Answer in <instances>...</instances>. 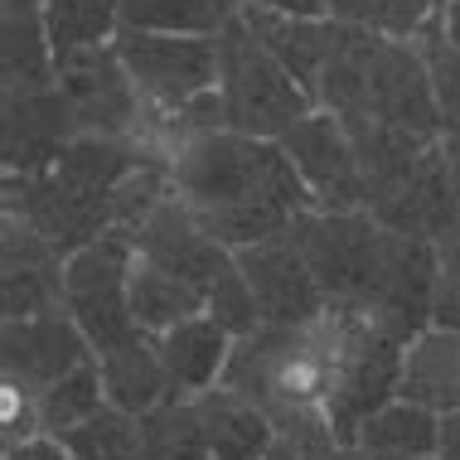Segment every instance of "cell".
<instances>
[{"instance_id": "6da1fadb", "label": "cell", "mask_w": 460, "mask_h": 460, "mask_svg": "<svg viewBox=\"0 0 460 460\" xmlns=\"http://www.w3.org/2000/svg\"><path fill=\"white\" fill-rule=\"evenodd\" d=\"M170 175H175V194L228 252L291 233L296 214L315 208L281 141L243 136L233 127L190 136L170 155Z\"/></svg>"}, {"instance_id": "7a4b0ae2", "label": "cell", "mask_w": 460, "mask_h": 460, "mask_svg": "<svg viewBox=\"0 0 460 460\" xmlns=\"http://www.w3.org/2000/svg\"><path fill=\"white\" fill-rule=\"evenodd\" d=\"M334 368V315L315 325H257L233 340L223 388L243 393L277 421L281 437L315 427L325 417Z\"/></svg>"}, {"instance_id": "3957f363", "label": "cell", "mask_w": 460, "mask_h": 460, "mask_svg": "<svg viewBox=\"0 0 460 460\" xmlns=\"http://www.w3.org/2000/svg\"><path fill=\"white\" fill-rule=\"evenodd\" d=\"M218 102L223 127L262 136V141H281L305 111H315L310 88L296 83V73L247 30L238 5L218 30Z\"/></svg>"}, {"instance_id": "277c9868", "label": "cell", "mask_w": 460, "mask_h": 460, "mask_svg": "<svg viewBox=\"0 0 460 460\" xmlns=\"http://www.w3.org/2000/svg\"><path fill=\"white\" fill-rule=\"evenodd\" d=\"M330 315H334V368H330L325 417L334 437L354 446V431L402 388L407 344L393 340L388 330H378L373 320L354 315V310H330Z\"/></svg>"}, {"instance_id": "5b68a950", "label": "cell", "mask_w": 460, "mask_h": 460, "mask_svg": "<svg viewBox=\"0 0 460 460\" xmlns=\"http://www.w3.org/2000/svg\"><path fill=\"white\" fill-rule=\"evenodd\" d=\"M291 238L325 286L330 310H364L388 247V228L368 208H305L291 223Z\"/></svg>"}, {"instance_id": "8992f818", "label": "cell", "mask_w": 460, "mask_h": 460, "mask_svg": "<svg viewBox=\"0 0 460 460\" xmlns=\"http://www.w3.org/2000/svg\"><path fill=\"white\" fill-rule=\"evenodd\" d=\"M131 262L136 247L127 233H107L64 262V305L88 334L93 354H107L146 334L131 315Z\"/></svg>"}, {"instance_id": "52a82bcc", "label": "cell", "mask_w": 460, "mask_h": 460, "mask_svg": "<svg viewBox=\"0 0 460 460\" xmlns=\"http://www.w3.org/2000/svg\"><path fill=\"white\" fill-rule=\"evenodd\" d=\"M5 214L24 218L58 257H73L107 233H117V194L68 180L64 170L5 175Z\"/></svg>"}, {"instance_id": "ba28073f", "label": "cell", "mask_w": 460, "mask_h": 460, "mask_svg": "<svg viewBox=\"0 0 460 460\" xmlns=\"http://www.w3.org/2000/svg\"><path fill=\"white\" fill-rule=\"evenodd\" d=\"M58 93L68 97L78 131H107V136H141L146 131L141 88H136L117 40L58 54Z\"/></svg>"}, {"instance_id": "9c48e42d", "label": "cell", "mask_w": 460, "mask_h": 460, "mask_svg": "<svg viewBox=\"0 0 460 460\" xmlns=\"http://www.w3.org/2000/svg\"><path fill=\"white\" fill-rule=\"evenodd\" d=\"M437 271H441V247L427 238H407V233L388 228V247H383V267L373 281L364 310L354 315L373 320L388 330L393 340L412 344L421 330H431V305H437Z\"/></svg>"}, {"instance_id": "30bf717a", "label": "cell", "mask_w": 460, "mask_h": 460, "mask_svg": "<svg viewBox=\"0 0 460 460\" xmlns=\"http://www.w3.org/2000/svg\"><path fill=\"white\" fill-rule=\"evenodd\" d=\"M281 151L301 170L315 208H368V184L358 151L334 111L315 107L281 136Z\"/></svg>"}, {"instance_id": "8fae6325", "label": "cell", "mask_w": 460, "mask_h": 460, "mask_svg": "<svg viewBox=\"0 0 460 460\" xmlns=\"http://www.w3.org/2000/svg\"><path fill=\"white\" fill-rule=\"evenodd\" d=\"M238 267L257 296V315L262 325H315L330 315V296L315 281L305 252L296 247L291 233H277L267 243L238 247Z\"/></svg>"}, {"instance_id": "7c38bea8", "label": "cell", "mask_w": 460, "mask_h": 460, "mask_svg": "<svg viewBox=\"0 0 460 460\" xmlns=\"http://www.w3.org/2000/svg\"><path fill=\"white\" fill-rule=\"evenodd\" d=\"M368 111L393 127H407L427 141H441V107L431 88V68L421 54V40L373 34L368 49Z\"/></svg>"}, {"instance_id": "4fadbf2b", "label": "cell", "mask_w": 460, "mask_h": 460, "mask_svg": "<svg viewBox=\"0 0 460 460\" xmlns=\"http://www.w3.org/2000/svg\"><path fill=\"white\" fill-rule=\"evenodd\" d=\"M88 358H93V344L78 330V320L68 315V305L0 325V373L30 393H44L49 383H58Z\"/></svg>"}, {"instance_id": "5bb4252c", "label": "cell", "mask_w": 460, "mask_h": 460, "mask_svg": "<svg viewBox=\"0 0 460 460\" xmlns=\"http://www.w3.org/2000/svg\"><path fill=\"white\" fill-rule=\"evenodd\" d=\"M73 136H78V121H73V107L58 93V83L0 97V160H5V175L49 170Z\"/></svg>"}, {"instance_id": "9a60e30c", "label": "cell", "mask_w": 460, "mask_h": 460, "mask_svg": "<svg viewBox=\"0 0 460 460\" xmlns=\"http://www.w3.org/2000/svg\"><path fill=\"white\" fill-rule=\"evenodd\" d=\"M368 214L393 233H407V238H427V243H460V194L451 184V170H446L441 141L431 146L427 155L412 165V175L402 184H393L383 199H373Z\"/></svg>"}, {"instance_id": "2e32d148", "label": "cell", "mask_w": 460, "mask_h": 460, "mask_svg": "<svg viewBox=\"0 0 460 460\" xmlns=\"http://www.w3.org/2000/svg\"><path fill=\"white\" fill-rule=\"evenodd\" d=\"M5 238H0V310L5 320L44 315V310L64 305V262L54 247L24 218L5 214Z\"/></svg>"}, {"instance_id": "e0dca14e", "label": "cell", "mask_w": 460, "mask_h": 460, "mask_svg": "<svg viewBox=\"0 0 460 460\" xmlns=\"http://www.w3.org/2000/svg\"><path fill=\"white\" fill-rule=\"evenodd\" d=\"M243 24L262 40L271 54L281 58L286 68L296 73V83H305L310 97H315V78L320 68L330 64V54L340 49L344 30L349 24L334 20V15H320V20H305V15H277V10H262V5H238Z\"/></svg>"}, {"instance_id": "ac0fdd59", "label": "cell", "mask_w": 460, "mask_h": 460, "mask_svg": "<svg viewBox=\"0 0 460 460\" xmlns=\"http://www.w3.org/2000/svg\"><path fill=\"white\" fill-rule=\"evenodd\" d=\"M233 340H238V334H228L208 310L170 325L165 334H155L175 397H199V393L218 388L223 368H228V354H233Z\"/></svg>"}, {"instance_id": "d6986e66", "label": "cell", "mask_w": 460, "mask_h": 460, "mask_svg": "<svg viewBox=\"0 0 460 460\" xmlns=\"http://www.w3.org/2000/svg\"><path fill=\"white\" fill-rule=\"evenodd\" d=\"M344 131H349L354 151H358V165H364V184H368V204L383 199L393 184H402L412 175V165L431 151L437 141L407 131V127H393V121L373 117V111H358V117H340Z\"/></svg>"}, {"instance_id": "ffe728a7", "label": "cell", "mask_w": 460, "mask_h": 460, "mask_svg": "<svg viewBox=\"0 0 460 460\" xmlns=\"http://www.w3.org/2000/svg\"><path fill=\"white\" fill-rule=\"evenodd\" d=\"M199 421H204V437L214 460H262L277 441V421H271L257 402H247L233 388H208L194 397Z\"/></svg>"}, {"instance_id": "44dd1931", "label": "cell", "mask_w": 460, "mask_h": 460, "mask_svg": "<svg viewBox=\"0 0 460 460\" xmlns=\"http://www.w3.org/2000/svg\"><path fill=\"white\" fill-rule=\"evenodd\" d=\"M97 364H102L107 402L121 407V412L146 417V412H155L160 402H170V397H175L155 334H136V340L117 344V349L97 354Z\"/></svg>"}, {"instance_id": "7402d4cb", "label": "cell", "mask_w": 460, "mask_h": 460, "mask_svg": "<svg viewBox=\"0 0 460 460\" xmlns=\"http://www.w3.org/2000/svg\"><path fill=\"white\" fill-rule=\"evenodd\" d=\"M0 83L5 93L58 83V54L49 40L44 5H0Z\"/></svg>"}, {"instance_id": "603a6c76", "label": "cell", "mask_w": 460, "mask_h": 460, "mask_svg": "<svg viewBox=\"0 0 460 460\" xmlns=\"http://www.w3.org/2000/svg\"><path fill=\"white\" fill-rule=\"evenodd\" d=\"M397 397L431 407V412H460V330H421L407 344L402 358V388Z\"/></svg>"}, {"instance_id": "cb8c5ba5", "label": "cell", "mask_w": 460, "mask_h": 460, "mask_svg": "<svg viewBox=\"0 0 460 460\" xmlns=\"http://www.w3.org/2000/svg\"><path fill=\"white\" fill-rule=\"evenodd\" d=\"M208 310V291L180 271H165L146 257L131 262V315L146 334H165L170 325Z\"/></svg>"}, {"instance_id": "d4e9b609", "label": "cell", "mask_w": 460, "mask_h": 460, "mask_svg": "<svg viewBox=\"0 0 460 460\" xmlns=\"http://www.w3.org/2000/svg\"><path fill=\"white\" fill-rule=\"evenodd\" d=\"M441 441V412L412 402V397H393L354 431V451L364 456H437Z\"/></svg>"}, {"instance_id": "484cf974", "label": "cell", "mask_w": 460, "mask_h": 460, "mask_svg": "<svg viewBox=\"0 0 460 460\" xmlns=\"http://www.w3.org/2000/svg\"><path fill=\"white\" fill-rule=\"evenodd\" d=\"M40 397V427L44 437H64L68 427H78V421H88L93 412H102L107 407V383H102V364H97V354L88 364H78L73 373H64L58 383H49Z\"/></svg>"}, {"instance_id": "4316f807", "label": "cell", "mask_w": 460, "mask_h": 460, "mask_svg": "<svg viewBox=\"0 0 460 460\" xmlns=\"http://www.w3.org/2000/svg\"><path fill=\"white\" fill-rule=\"evenodd\" d=\"M141 441H146V460H214L194 397H170L155 412H146Z\"/></svg>"}, {"instance_id": "83f0119b", "label": "cell", "mask_w": 460, "mask_h": 460, "mask_svg": "<svg viewBox=\"0 0 460 460\" xmlns=\"http://www.w3.org/2000/svg\"><path fill=\"white\" fill-rule=\"evenodd\" d=\"M73 460H146V441H141V417L121 412V407H102L88 421L68 427L64 437Z\"/></svg>"}, {"instance_id": "f1b7e54d", "label": "cell", "mask_w": 460, "mask_h": 460, "mask_svg": "<svg viewBox=\"0 0 460 460\" xmlns=\"http://www.w3.org/2000/svg\"><path fill=\"white\" fill-rule=\"evenodd\" d=\"M44 24L49 40H54V54L111 44L121 30V0H44Z\"/></svg>"}, {"instance_id": "f546056e", "label": "cell", "mask_w": 460, "mask_h": 460, "mask_svg": "<svg viewBox=\"0 0 460 460\" xmlns=\"http://www.w3.org/2000/svg\"><path fill=\"white\" fill-rule=\"evenodd\" d=\"M233 15V0H121V24L165 34H218Z\"/></svg>"}, {"instance_id": "4dcf8cb0", "label": "cell", "mask_w": 460, "mask_h": 460, "mask_svg": "<svg viewBox=\"0 0 460 460\" xmlns=\"http://www.w3.org/2000/svg\"><path fill=\"white\" fill-rule=\"evenodd\" d=\"M208 315H214L228 334H247V330L262 325V315H257V296H252V286H247V277H243V267H238L233 252H228V262L218 267V277L208 281Z\"/></svg>"}, {"instance_id": "1f68e13d", "label": "cell", "mask_w": 460, "mask_h": 460, "mask_svg": "<svg viewBox=\"0 0 460 460\" xmlns=\"http://www.w3.org/2000/svg\"><path fill=\"white\" fill-rule=\"evenodd\" d=\"M421 54H427L431 88H437L441 136H451V131H460V49L446 40L437 24H427V34H421Z\"/></svg>"}, {"instance_id": "d6a6232c", "label": "cell", "mask_w": 460, "mask_h": 460, "mask_svg": "<svg viewBox=\"0 0 460 460\" xmlns=\"http://www.w3.org/2000/svg\"><path fill=\"white\" fill-rule=\"evenodd\" d=\"M0 431H5V446L44 437V427H40V397H34L30 388H20V383H10V378H5V388H0Z\"/></svg>"}, {"instance_id": "836d02e7", "label": "cell", "mask_w": 460, "mask_h": 460, "mask_svg": "<svg viewBox=\"0 0 460 460\" xmlns=\"http://www.w3.org/2000/svg\"><path fill=\"white\" fill-rule=\"evenodd\" d=\"M431 325L460 330V243L441 247V271H437V305H431Z\"/></svg>"}, {"instance_id": "e575fe53", "label": "cell", "mask_w": 460, "mask_h": 460, "mask_svg": "<svg viewBox=\"0 0 460 460\" xmlns=\"http://www.w3.org/2000/svg\"><path fill=\"white\" fill-rule=\"evenodd\" d=\"M437 10H441V0H383L378 30L397 34V40H421L427 24L437 20Z\"/></svg>"}, {"instance_id": "d590c367", "label": "cell", "mask_w": 460, "mask_h": 460, "mask_svg": "<svg viewBox=\"0 0 460 460\" xmlns=\"http://www.w3.org/2000/svg\"><path fill=\"white\" fill-rule=\"evenodd\" d=\"M291 441L301 446V456H305V460H364V456H358L349 441H340V437H334V427H330V421H315V427L296 431Z\"/></svg>"}, {"instance_id": "8d00e7d4", "label": "cell", "mask_w": 460, "mask_h": 460, "mask_svg": "<svg viewBox=\"0 0 460 460\" xmlns=\"http://www.w3.org/2000/svg\"><path fill=\"white\" fill-rule=\"evenodd\" d=\"M0 460H73V456H68V446L58 437H30L20 446H5V456H0Z\"/></svg>"}, {"instance_id": "74e56055", "label": "cell", "mask_w": 460, "mask_h": 460, "mask_svg": "<svg viewBox=\"0 0 460 460\" xmlns=\"http://www.w3.org/2000/svg\"><path fill=\"white\" fill-rule=\"evenodd\" d=\"M330 15L344 20V24H364V30H378L383 0H330Z\"/></svg>"}, {"instance_id": "f35d334b", "label": "cell", "mask_w": 460, "mask_h": 460, "mask_svg": "<svg viewBox=\"0 0 460 460\" xmlns=\"http://www.w3.org/2000/svg\"><path fill=\"white\" fill-rule=\"evenodd\" d=\"M233 5H262V10H277V15H305V20L330 15V0H233Z\"/></svg>"}, {"instance_id": "ab89813d", "label": "cell", "mask_w": 460, "mask_h": 460, "mask_svg": "<svg viewBox=\"0 0 460 460\" xmlns=\"http://www.w3.org/2000/svg\"><path fill=\"white\" fill-rule=\"evenodd\" d=\"M437 456H441V460H460V412H446V417H441Z\"/></svg>"}, {"instance_id": "60d3db41", "label": "cell", "mask_w": 460, "mask_h": 460, "mask_svg": "<svg viewBox=\"0 0 460 460\" xmlns=\"http://www.w3.org/2000/svg\"><path fill=\"white\" fill-rule=\"evenodd\" d=\"M431 24H437V30L446 34V40H451V44L460 49V0H451V5H441V10H437V20H431Z\"/></svg>"}, {"instance_id": "b9f144b4", "label": "cell", "mask_w": 460, "mask_h": 460, "mask_svg": "<svg viewBox=\"0 0 460 460\" xmlns=\"http://www.w3.org/2000/svg\"><path fill=\"white\" fill-rule=\"evenodd\" d=\"M441 155H446V170H451V184H456V194H460V131L441 136Z\"/></svg>"}, {"instance_id": "7bdbcfd3", "label": "cell", "mask_w": 460, "mask_h": 460, "mask_svg": "<svg viewBox=\"0 0 460 460\" xmlns=\"http://www.w3.org/2000/svg\"><path fill=\"white\" fill-rule=\"evenodd\" d=\"M262 460H305V456H301V446H296L291 437H281V431H277V441H271V451Z\"/></svg>"}, {"instance_id": "ee69618b", "label": "cell", "mask_w": 460, "mask_h": 460, "mask_svg": "<svg viewBox=\"0 0 460 460\" xmlns=\"http://www.w3.org/2000/svg\"><path fill=\"white\" fill-rule=\"evenodd\" d=\"M364 456V451H358ZM364 460H441V456H364Z\"/></svg>"}, {"instance_id": "f6af8a7d", "label": "cell", "mask_w": 460, "mask_h": 460, "mask_svg": "<svg viewBox=\"0 0 460 460\" xmlns=\"http://www.w3.org/2000/svg\"><path fill=\"white\" fill-rule=\"evenodd\" d=\"M0 5H44V0H0Z\"/></svg>"}]
</instances>
